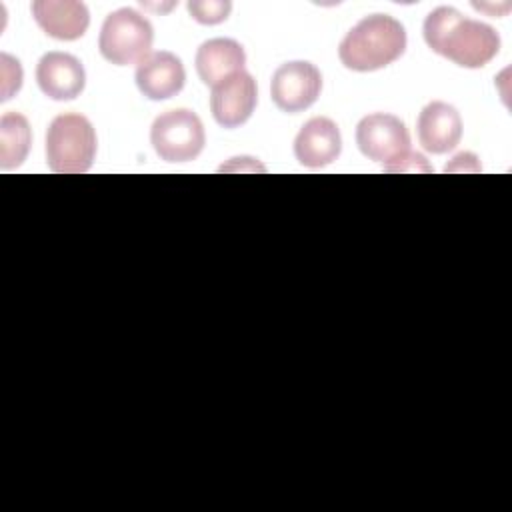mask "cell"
<instances>
[{
	"label": "cell",
	"mask_w": 512,
	"mask_h": 512,
	"mask_svg": "<svg viewBox=\"0 0 512 512\" xmlns=\"http://www.w3.org/2000/svg\"><path fill=\"white\" fill-rule=\"evenodd\" d=\"M428 48L462 68H482L500 50V34L452 6L434 8L422 26Z\"/></svg>",
	"instance_id": "obj_1"
},
{
	"label": "cell",
	"mask_w": 512,
	"mask_h": 512,
	"mask_svg": "<svg viewBox=\"0 0 512 512\" xmlns=\"http://www.w3.org/2000/svg\"><path fill=\"white\" fill-rule=\"evenodd\" d=\"M406 50V30L388 14H370L354 24L338 46L340 62L354 72H374L398 60Z\"/></svg>",
	"instance_id": "obj_2"
},
{
	"label": "cell",
	"mask_w": 512,
	"mask_h": 512,
	"mask_svg": "<svg viewBox=\"0 0 512 512\" xmlns=\"http://www.w3.org/2000/svg\"><path fill=\"white\" fill-rule=\"evenodd\" d=\"M96 130L82 114H58L46 130V164L58 174H82L96 156Z\"/></svg>",
	"instance_id": "obj_3"
},
{
	"label": "cell",
	"mask_w": 512,
	"mask_h": 512,
	"mask_svg": "<svg viewBox=\"0 0 512 512\" xmlns=\"http://www.w3.org/2000/svg\"><path fill=\"white\" fill-rule=\"evenodd\" d=\"M154 28L146 16L134 8L110 12L100 28L98 50L104 60L116 66L140 64L152 48Z\"/></svg>",
	"instance_id": "obj_4"
},
{
	"label": "cell",
	"mask_w": 512,
	"mask_h": 512,
	"mask_svg": "<svg viewBox=\"0 0 512 512\" xmlns=\"http://www.w3.org/2000/svg\"><path fill=\"white\" fill-rule=\"evenodd\" d=\"M150 144L164 162H190L204 150V124L188 108L166 110L150 126Z\"/></svg>",
	"instance_id": "obj_5"
},
{
	"label": "cell",
	"mask_w": 512,
	"mask_h": 512,
	"mask_svg": "<svg viewBox=\"0 0 512 512\" xmlns=\"http://www.w3.org/2000/svg\"><path fill=\"white\" fill-rule=\"evenodd\" d=\"M356 144L368 160L388 166L410 152V132L398 116L374 112L358 122Z\"/></svg>",
	"instance_id": "obj_6"
},
{
	"label": "cell",
	"mask_w": 512,
	"mask_h": 512,
	"mask_svg": "<svg viewBox=\"0 0 512 512\" xmlns=\"http://www.w3.org/2000/svg\"><path fill=\"white\" fill-rule=\"evenodd\" d=\"M322 90L320 70L306 60H292L278 66L270 80V96L276 108L288 114L310 108Z\"/></svg>",
	"instance_id": "obj_7"
},
{
	"label": "cell",
	"mask_w": 512,
	"mask_h": 512,
	"mask_svg": "<svg viewBox=\"0 0 512 512\" xmlns=\"http://www.w3.org/2000/svg\"><path fill=\"white\" fill-rule=\"evenodd\" d=\"M258 102V88L252 74L236 72L212 88L210 112L222 128H238L252 116Z\"/></svg>",
	"instance_id": "obj_8"
},
{
	"label": "cell",
	"mask_w": 512,
	"mask_h": 512,
	"mask_svg": "<svg viewBox=\"0 0 512 512\" xmlns=\"http://www.w3.org/2000/svg\"><path fill=\"white\" fill-rule=\"evenodd\" d=\"M36 82L42 94L52 100L66 102L82 94L86 86V72L76 56L52 50L38 60Z\"/></svg>",
	"instance_id": "obj_9"
},
{
	"label": "cell",
	"mask_w": 512,
	"mask_h": 512,
	"mask_svg": "<svg viewBox=\"0 0 512 512\" xmlns=\"http://www.w3.org/2000/svg\"><path fill=\"white\" fill-rule=\"evenodd\" d=\"M134 80L148 100H168L184 88L186 70L176 54L154 50L136 66Z\"/></svg>",
	"instance_id": "obj_10"
},
{
	"label": "cell",
	"mask_w": 512,
	"mask_h": 512,
	"mask_svg": "<svg viewBox=\"0 0 512 512\" xmlns=\"http://www.w3.org/2000/svg\"><path fill=\"white\" fill-rule=\"evenodd\" d=\"M420 146L430 154H446L460 144L462 118L460 112L442 100H434L422 108L416 120Z\"/></svg>",
	"instance_id": "obj_11"
},
{
	"label": "cell",
	"mask_w": 512,
	"mask_h": 512,
	"mask_svg": "<svg viewBox=\"0 0 512 512\" xmlns=\"http://www.w3.org/2000/svg\"><path fill=\"white\" fill-rule=\"evenodd\" d=\"M342 152V136L334 120L314 116L302 124L294 138V156L302 166L322 168L332 164Z\"/></svg>",
	"instance_id": "obj_12"
},
{
	"label": "cell",
	"mask_w": 512,
	"mask_h": 512,
	"mask_svg": "<svg viewBox=\"0 0 512 512\" xmlns=\"http://www.w3.org/2000/svg\"><path fill=\"white\" fill-rule=\"evenodd\" d=\"M32 16L36 24L56 40L72 42L86 34L90 26V12L84 2L76 0H34Z\"/></svg>",
	"instance_id": "obj_13"
},
{
	"label": "cell",
	"mask_w": 512,
	"mask_h": 512,
	"mask_svg": "<svg viewBox=\"0 0 512 512\" xmlns=\"http://www.w3.org/2000/svg\"><path fill=\"white\" fill-rule=\"evenodd\" d=\"M194 64L202 84L214 88L224 78L244 70L246 52L242 44L232 38H212L200 44Z\"/></svg>",
	"instance_id": "obj_14"
},
{
	"label": "cell",
	"mask_w": 512,
	"mask_h": 512,
	"mask_svg": "<svg viewBox=\"0 0 512 512\" xmlns=\"http://www.w3.org/2000/svg\"><path fill=\"white\" fill-rule=\"evenodd\" d=\"M32 144V130L26 116L18 112H6L0 118V166L4 170L18 168Z\"/></svg>",
	"instance_id": "obj_15"
},
{
	"label": "cell",
	"mask_w": 512,
	"mask_h": 512,
	"mask_svg": "<svg viewBox=\"0 0 512 512\" xmlns=\"http://www.w3.org/2000/svg\"><path fill=\"white\" fill-rule=\"evenodd\" d=\"M190 16L206 26H214L224 22L232 12L230 0H190L188 2Z\"/></svg>",
	"instance_id": "obj_16"
},
{
	"label": "cell",
	"mask_w": 512,
	"mask_h": 512,
	"mask_svg": "<svg viewBox=\"0 0 512 512\" xmlns=\"http://www.w3.org/2000/svg\"><path fill=\"white\" fill-rule=\"evenodd\" d=\"M0 60H2V96H0V100H8L22 86V66L16 58H12L8 54H0Z\"/></svg>",
	"instance_id": "obj_17"
},
{
	"label": "cell",
	"mask_w": 512,
	"mask_h": 512,
	"mask_svg": "<svg viewBox=\"0 0 512 512\" xmlns=\"http://www.w3.org/2000/svg\"><path fill=\"white\" fill-rule=\"evenodd\" d=\"M384 172H432V166L418 152H408L400 160L384 166Z\"/></svg>",
	"instance_id": "obj_18"
}]
</instances>
